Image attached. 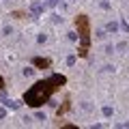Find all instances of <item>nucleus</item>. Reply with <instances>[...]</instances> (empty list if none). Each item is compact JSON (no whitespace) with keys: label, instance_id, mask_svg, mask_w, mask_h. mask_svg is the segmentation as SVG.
<instances>
[{"label":"nucleus","instance_id":"nucleus-1","mask_svg":"<svg viewBox=\"0 0 129 129\" xmlns=\"http://www.w3.org/2000/svg\"><path fill=\"white\" fill-rule=\"evenodd\" d=\"M64 84H67V78H64L62 73H52L50 78L35 82L26 92H24V103L37 110V108L50 103L52 95H54V92H58Z\"/></svg>","mask_w":129,"mask_h":129},{"label":"nucleus","instance_id":"nucleus-2","mask_svg":"<svg viewBox=\"0 0 129 129\" xmlns=\"http://www.w3.org/2000/svg\"><path fill=\"white\" fill-rule=\"evenodd\" d=\"M75 30H78V39H80V47H78V56L86 58L88 56V47H90V19L88 15H78L75 17Z\"/></svg>","mask_w":129,"mask_h":129},{"label":"nucleus","instance_id":"nucleus-3","mask_svg":"<svg viewBox=\"0 0 129 129\" xmlns=\"http://www.w3.org/2000/svg\"><path fill=\"white\" fill-rule=\"evenodd\" d=\"M32 67H35V69H50L52 60L50 58H43V56H35V58H32Z\"/></svg>","mask_w":129,"mask_h":129},{"label":"nucleus","instance_id":"nucleus-4","mask_svg":"<svg viewBox=\"0 0 129 129\" xmlns=\"http://www.w3.org/2000/svg\"><path fill=\"white\" fill-rule=\"evenodd\" d=\"M69 108H71V99H69V97H67V99H64V103H62V106H60L58 108V112H56V114H64V112H67V110H69Z\"/></svg>","mask_w":129,"mask_h":129},{"label":"nucleus","instance_id":"nucleus-5","mask_svg":"<svg viewBox=\"0 0 129 129\" xmlns=\"http://www.w3.org/2000/svg\"><path fill=\"white\" fill-rule=\"evenodd\" d=\"M30 11H32V17H39V15H41V11H43V5H39V2H35Z\"/></svg>","mask_w":129,"mask_h":129},{"label":"nucleus","instance_id":"nucleus-6","mask_svg":"<svg viewBox=\"0 0 129 129\" xmlns=\"http://www.w3.org/2000/svg\"><path fill=\"white\" fill-rule=\"evenodd\" d=\"M118 24H116V22H110V24H108V26H106V32H118Z\"/></svg>","mask_w":129,"mask_h":129},{"label":"nucleus","instance_id":"nucleus-7","mask_svg":"<svg viewBox=\"0 0 129 129\" xmlns=\"http://www.w3.org/2000/svg\"><path fill=\"white\" fill-rule=\"evenodd\" d=\"M11 15H13L15 19H24V17H26V11H13Z\"/></svg>","mask_w":129,"mask_h":129},{"label":"nucleus","instance_id":"nucleus-8","mask_svg":"<svg viewBox=\"0 0 129 129\" xmlns=\"http://www.w3.org/2000/svg\"><path fill=\"white\" fill-rule=\"evenodd\" d=\"M5 106L9 108V110H17V108H19V103H17V101H5Z\"/></svg>","mask_w":129,"mask_h":129},{"label":"nucleus","instance_id":"nucleus-9","mask_svg":"<svg viewBox=\"0 0 129 129\" xmlns=\"http://www.w3.org/2000/svg\"><path fill=\"white\" fill-rule=\"evenodd\" d=\"M101 112H103V116H106V118H110V116H112V108H110V106H106Z\"/></svg>","mask_w":129,"mask_h":129},{"label":"nucleus","instance_id":"nucleus-10","mask_svg":"<svg viewBox=\"0 0 129 129\" xmlns=\"http://www.w3.org/2000/svg\"><path fill=\"white\" fill-rule=\"evenodd\" d=\"M67 64H69V67H73V64H75V56H73V54L67 56Z\"/></svg>","mask_w":129,"mask_h":129},{"label":"nucleus","instance_id":"nucleus-11","mask_svg":"<svg viewBox=\"0 0 129 129\" xmlns=\"http://www.w3.org/2000/svg\"><path fill=\"white\" fill-rule=\"evenodd\" d=\"M35 73V67H26V69H24V75H32Z\"/></svg>","mask_w":129,"mask_h":129},{"label":"nucleus","instance_id":"nucleus-12","mask_svg":"<svg viewBox=\"0 0 129 129\" xmlns=\"http://www.w3.org/2000/svg\"><path fill=\"white\" fill-rule=\"evenodd\" d=\"M35 116H37L39 120H45V114H43V112H35Z\"/></svg>","mask_w":129,"mask_h":129},{"label":"nucleus","instance_id":"nucleus-13","mask_svg":"<svg viewBox=\"0 0 129 129\" xmlns=\"http://www.w3.org/2000/svg\"><path fill=\"white\" fill-rule=\"evenodd\" d=\"M37 41H39V43H45V41H47V37H45V35H39Z\"/></svg>","mask_w":129,"mask_h":129},{"label":"nucleus","instance_id":"nucleus-14","mask_svg":"<svg viewBox=\"0 0 129 129\" xmlns=\"http://www.w3.org/2000/svg\"><path fill=\"white\" fill-rule=\"evenodd\" d=\"M69 39L71 41H78V32H69Z\"/></svg>","mask_w":129,"mask_h":129},{"label":"nucleus","instance_id":"nucleus-15","mask_svg":"<svg viewBox=\"0 0 129 129\" xmlns=\"http://www.w3.org/2000/svg\"><path fill=\"white\" fill-rule=\"evenodd\" d=\"M125 47H127V43H125V41H120L118 45H116V50H125Z\"/></svg>","mask_w":129,"mask_h":129},{"label":"nucleus","instance_id":"nucleus-16","mask_svg":"<svg viewBox=\"0 0 129 129\" xmlns=\"http://www.w3.org/2000/svg\"><path fill=\"white\" fill-rule=\"evenodd\" d=\"M5 90V80H2V75H0V92Z\"/></svg>","mask_w":129,"mask_h":129},{"label":"nucleus","instance_id":"nucleus-17","mask_svg":"<svg viewBox=\"0 0 129 129\" xmlns=\"http://www.w3.org/2000/svg\"><path fill=\"white\" fill-rule=\"evenodd\" d=\"M5 116H7V110H5V108H0V118H5Z\"/></svg>","mask_w":129,"mask_h":129},{"label":"nucleus","instance_id":"nucleus-18","mask_svg":"<svg viewBox=\"0 0 129 129\" xmlns=\"http://www.w3.org/2000/svg\"><path fill=\"white\" fill-rule=\"evenodd\" d=\"M56 2L58 0H47V7H56Z\"/></svg>","mask_w":129,"mask_h":129},{"label":"nucleus","instance_id":"nucleus-19","mask_svg":"<svg viewBox=\"0 0 129 129\" xmlns=\"http://www.w3.org/2000/svg\"><path fill=\"white\" fill-rule=\"evenodd\" d=\"M73 2H78V0H73Z\"/></svg>","mask_w":129,"mask_h":129}]
</instances>
